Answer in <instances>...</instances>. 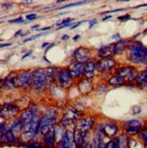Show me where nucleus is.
<instances>
[{"label": "nucleus", "mask_w": 147, "mask_h": 148, "mask_svg": "<svg viewBox=\"0 0 147 148\" xmlns=\"http://www.w3.org/2000/svg\"><path fill=\"white\" fill-rule=\"evenodd\" d=\"M27 148H43V144H41L38 141H31L30 143H28L25 145Z\"/></svg>", "instance_id": "33"}, {"label": "nucleus", "mask_w": 147, "mask_h": 148, "mask_svg": "<svg viewBox=\"0 0 147 148\" xmlns=\"http://www.w3.org/2000/svg\"><path fill=\"white\" fill-rule=\"evenodd\" d=\"M78 90H79V92L83 95H87L89 94L90 92H92V90H93V83L89 80V79H82L79 83H78Z\"/></svg>", "instance_id": "21"}, {"label": "nucleus", "mask_w": 147, "mask_h": 148, "mask_svg": "<svg viewBox=\"0 0 147 148\" xmlns=\"http://www.w3.org/2000/svg\"><path fill=\"white\" fill-rule=\"evenodd\" d=\"M51 28V27H44V28H41V31H46V30H49Z\"/></svg>", "instance_id": "54"}, {"label": "nucleus", "mask_w": 147, "mask_h": 148, "mask_svg": "<svg viewBox=\"0 0 147 148\" xmlns=\"http://www.w3.org/2000/svg\"><path fill=\"white\" fill-rule=\"evenodd\" d=\"M8 128L14 131V133L16 134H19V136H20V134H22V132H23V130L25 128V125L23 124V122L21 121L20 117H19L16 121H13V125L11 126H9Z\"/></svg>", "instance_id": "27"}, {"label": "nucleus", "mask_w": 147, "mask_h": 148, "mask_svg": "<svg viewBox=\"0 0 147 148\" xmlns=\"http://www.w3.org/2000/svg\"><path fill=\"white\" fill-rule=\"evenodd\" d=\"M36 113H37V108L36 105H31L29 107L25 109L22 112L20 115V119L23 122V124L25 125V127L36 117Z\"/></svg>", "instance_id": "11"}, {"label": "nucleus", "mask_w": 147, "mask_h": 148, "mask_svg": "<svg viewBox=\"0 0 147 148\" xmlns=\"http://www.w3.org/2000/svg\"><path fill=\"white\" fill-rule=\"evenodd\" d=\"M96 70V63L94 61H88L84 68V77L86 79H92L94 76V72Z\"/></svg>", "instance_id": "19"}, {"label": "nucleus", "mask_w": 147, "mask_h": 148, "mask_svg": "<svg viewBox=\"0 0 147 148\" xmlns=\"http://www.w3.org/2000/svg\"><path fill=\"white\" fill-rule=\"evenodd\" d=\"M135 82L138 86H147V67L138 74Z\"/></svg>", "instance_id": "29"}, {"label": "nucleus", "mask_w": 147, "mask_h": 148, "mask_svg": "<svg viewBox=\"0 0 147 148\" xmlns=\"http://www.w3.org/2000/svg\"><path fill=\"white\" fill-rule=\"evenodd\" d=\"M117 148H130V137L125 133H121L116 138Z\"/></svg>", "instance_id": "20"}, {"label": "nucleus", "mask_w": 147, "mask_h": 148, "mask_svg": "<svg viewBox=\"0 0 147 148\" xmlns=\"http://www.w3.org/2000/svg\"><path fill=\"white\" fill-rule=\"evenodd\" d=\"M74 139H75V143L77 146V148H81V146L84 144L85 141V136L83 134V133L79 130H75L74 134Z\"/></svg>", "instance_id": "31"}, {"label": "nucleus", "mask_w": 147, "mask_h": 148, "mask_svg": "<svg viewBox=\"0 0 147 148\" xmlns=\"http://www.w3.org/2000/svg\"><path fill=\"white\" fill-rule=\"evenodd\" d=\"M69 36H67V35H65V36H63L62 37H61V39L64 41V40H67V39H69Z\"/></svg>", "instance_id": "49"}, {"label": "nucleus", "mask_w": 147, "mask_h": 148, "mask_svg": "<svg viewBox=\"0 0 147 148\" xmlns=\"http://www.w3.org/2000/svg\"><path fill=\"white\" fill-rule=\"evenodd\" d=\"M138 71L135 66H123L116 71V75L123 77L125 82H133L135 81L138 75Z\"/></svg>", "instance_id": "8"}, {"label": "nucleus", "mask_w": 147, "mask_h": 148, "mask_svg": "<svg viewBox=\"0 0 147 148\" xmlns=\"http://www.w3.org/2000/svg\"><path fill=\"white\" fill-rule=\"evenodd\" d=\"M33 84V71L22 70L18 73V86L27 88Z\"/></svg>", "instance_id": "12"}, {"label": "nucleus", "mask_w": 147, "mask_h": 148, "mask_svg": "<svg viewBox=\"0 0 147 148\" xmlns=\"http://www.w3.org/2000/svg\"><path fill=\"white\" fill-rule=\"evenodd\" d=\"M142 112V108L140 106H133V114H139Z\"/></svg>", "instance_id": "41"}, {"label": "nucleus", "mask_w": 147, "mask_h": 148, "mask_svg": "<svg viewBox=\"0 0 147 148\" xmlns=\"http://www.w3.org/2000/svg\"><path fill=\"white\" fill-rule=\"evenodd\" d=\"M42 144L44 148H56V142L54 136L53 128L49 133L46 134V136H44Z\"/></svg>", "instance_id": "22"}, {"label": "nucleus", "mask_w": 147, "mask_h": 148, "mask_svg": "<svg viewBox=\"0 0 147 148\" xmlns=\"http://www.w3.org/2000/svg\"><path fill=\"white\" fill-rule=\"evenodd\" d=\"M19 113H20V107L14 104H4L0 110V115H1L2 120L14 119Z\"/></svg>", "instance_id": "6"}, {"label": "nucleus", "mask_w": 147, "mask_h": 148, "mask_svg": "<svg viewBox=\"0 0 147 148\" xmlns=\"http://www.w3.org/2000/svg\"><path fill=\"white\" fill-rule=\"evenodd\" d=\"M129 60L139 65L147 63V47L139 41H133L129 44Z\"/></svg>", "instance_id": "1"}, {"label": "nucleus", "mask_w": 147, "mask_h": 148, "mask_svg": "<svg viewBox=\"0 0 147 148\" xmlns=\"http://www.w3.org/2000/svg\"><path fill=\"white\" fill-rule=\"evenodd\" d=\"M40 127H41V116H36L31 123L25 127V130L33 132L36 136L40 133Z\"/></svg>", "instance_id": "24"}, {"label": "nucleus", "mask_w": 147, "mask_h": 148, "mask_svg": "<svg viewBox=\"0 0 147 148\" xmlns=\"http://www.w3.org/2000/svg\"><path fill=\"white\" fill-rule=\"evenodd\" d=\"M22 32H23V30H19V31H17L16 32V35H15V36H23V34H21L22 33Z\"/></svg>", "instance_id": "50"}, {"label": "nucleus", "mask_w": 147, "mask_h": 148, "mask_svg": "<svg viewBox=\"0 0 147 148\" xmlns=\"http://www.w3.org/2000/svg\"><path fill=\"white\" fill-rule=\"evenodd\" d=\"M47 84L50 83L46 69H35L33 71V84H32L33 88L40 92L47 86Z\"/></svg>", "instance_id": "4"}, {"label": "nucleus", "mask_w": 147, "mask_h": 148, "mask_svg": "<svg viewBox=\"0 0 147 148\" xmlns=\"http://www.w3.org/2000/svg\"><path fill=\"white\" fill-rule=\"evenodd\" d=\"M138 139L141 141L145 148H147V126H144V129L138 134Z\"/></svg>", "instance_id": "32"}, {"label": "nucleus", "mask_w": 147, "mask_h": 148, "mask_svg": "<svg viewBox=\"0 0 147 148\" xmlns=\"http://www.w3.org/2000/svg\"><path fill=\"white\" fill-rule=\"evenodd\" d=\"M65 132H66L65 126L60 125L59 123L55 124L53 126V133H54V136H55L56 144H58L60 142V140L62 139V137L64 136V134H65Z\"/></svg>", "instance_id": "26"}, {"label": "nucleus", "mask_w": 147, "mask_h": 148, "mask_svg": "<svg viewBox=\"0 0 147 148\" xmlns=\"http://www.w3.org/2000/svg\"><path fill=\"white\" fill-rule=\"evenodd\" d=\"M116 62L113 58H106L102 59L96 62V70L98 72H106L109 71L113 66H116Z\"/></svg>", "instance_id": "15"}, {"label": "nucleus", "mask_w": 147, "mask_h": 148, "mask_svg": "<svg viewBox=\"0 0 147 148\" xmlns=\"http://www.w3.org/2000/svg\"><path fill=\"white\" fill-rule=\"evenodd\" d=\"M74 58L76 62L82 63V64H86L88 61H90L91 57V51L87 47H80L76 48L74 52Z\"/></svg>", "instance_id": "13"}, {"label": "nucleus", "mask_w": 147, "mask_h": 148, "mask_svg": "<svg viewBox=\"0 0 147 148\" xmlns=\"http://www.w3.org/2000/svg\"><path fill=\"white\" fill-rule=\"evenodd\" d=\"M129 42L127 40H121L118 41L114 44V55H119L121 53H123V51L129 47Z\"/></svg>", "instance_id": "28"}, {"label": "nucleus", "mask_w": 147, "mask_h": 148, "mask_svg": "<svg viewBox=\"0 0 147 148\" xmlns=\"http://www.w3.org/2000/svg\"><path fill=\"white\" fill-rule=\"evenodd\" d=\"M75 20L74 18H66V19H64V20H62L61 22H59V23H57L55 25L56 27H59V25H67V24H70V23H72L73 21Z\"/></svg>", "instance_id": "35"}, {"label": "nucleus", "mask_w": 147, "mask_h": 148, "mask_svg": "<svg viewBox=\"0 0 147 148\" xmlns=\"http://www.w3.org/2000/svg\"><path fill=\"white\" fill-rule=\"evenodd\" d=\"M1 143L3 144H9V145H15L17 144V137L16 134L14 133L12 129H8L6 133L5 134V136L3 138H0Z\"/></svg>", "instance_id": "25"}, {"label": "nucleus", "mask_w": 147, "mask_h": 148, "mask_svg": "<svg viewBox=\"0 0 147 148\" xmlns=\"http://www.w3.org/2000/svg\"><path fill=\"white\" fill-rule=\"evenodd\" d=\"M32 53H33V50H29L27 53H25V55H24V56H22V59H25V57H28V56H30V55H31Z\"/></svg>", "instance_id": "43"}, {"label": "nucleus", "mask_w": 147, "mask_h": 148, "mask_svg": "<svg viewBox=\"0 0 147 148\" xmlns=\"http://www.w3.org/2000/svg\"><path fill=\"white\" fill-rule=\"evenodd\" d=\"M88 3V1H81V2H77V3H74V4H69L66 5H62L60 8H58V9H66V8H73V6H77V5H81L83 4H86Z\"/></svg>", "instance_id": "34"}, {"label": "nucleus", "mask_w": 147, "mask_h": 148, "mask_svg": "<svg viewBox=\"0 0 147 148\" xmlns=\"http://www.w3.org/2000/svg\"><path fill=\"white\" fill-rule=\"evenodd\" d=\"M11 46H12L11 43H9V44H2L1 45V47L3 48V47H11Z\"/></svg>", "instance_id": "47"}, {"label": "nucleus", "mask_w": 147, "mask_h": 148, "mask_svg": "<svg viewBox=\"0 0 147 148\" xmlns=\"http://www.w3.org/2000/svg\"><path fill=\"white\" fill-rule=\"evenodd\" d=\"M79 38H80V35H75V36L73 37V40H74V41H76L77 39H79Z\"/></svg>", "instance_id": "51"}, {"label": "nucleus", "mask_w": 147, "mask_h": 148, "mask_svg": "<svg viewBox=\"0 0 147 148\" xmlns=\"http://www.w3.org/2000/svg\"><path fill=\"white\" fill-rule=\"evenodd\" d=\"M46 34H38V35H36V36H31V37H29V38H27L25 40H24V43H27V42H29V41H32V40H34V39H36V38H38V37H40V36H44Z\"/></svg>", "instance_id": "38"}, {"label": "nucleus", "mask_w": 147, "mask_h": 148, "mask_svg": "<svg viewBox=\"0 0 147 148\" xmlns=\"http://www.w3.org/2000/svg\"><path fill=\"white\" fill-rule=\"evenodd\" d=\"M105 148H117L116 146V140H110L109 142L106 144Z\"/></svg>", "instance_id": "37"}, {"label": "nucleus", "mask_w": 147, "mask_h": 148, "mask_svg": "<svg viewBox=\"0 0 147 148\" xmlns=\"http://www.w3.org/2000/svg\"><path fill=\"white\" fill-rule=\"evenodd\" d=\"M96 23H97V21L95 20V19H94L93 21H90V24H89V28H92V27H93L94 25L95 24H96Z\"/></svg>", "instance_id": "45"}, {"label": "nucleus", "mask_w": 147, "mask_h": 148, "mask_svg": "<svg viewBox=\"0 0 147 148\" xmlns=\"http://www.w3.org/2000/svg\"><path fill=\"white\" fill-rule=\"evenodd\" d=\"M39 25H33V27H31V29L32 30H36V29H39Z\"/></svg>", "instance_id": "48"}, {"label": "nucleus", "mask_w": 147, "mask_h": 148, "mask_svg": "<svg viewBox=\"0 0 147 148\" xmlns=\"http://www.w3.org/2000/svg\"><path fill=\"white\" fill-rule=\"evenodd\" d=\"M113 55H114V45H113V44L102 46L98 49V52H97V56L99 58H101V60L110 58V57Z\"/></svg>", "instance_id": "16"}, {"label": "nucleus", "mask_w": 147, "mask_h": 148, "mask_svg": "<svg viewBox=\"0 0 147 148\" xmlns=\"http://www.w3.org/2000/svg\"><path fill=\"white\" fill-rule=\"evenodd\" d=\"M36 18H37L36 14H28V15L25 16V19H27V20H28V21L35 20V19H36Z\"/></svg>", "instance_id": "39"}, {"label": "nucleus", "mask_w": 147, "mask_h": 148, "mask_svg": "<svg viewBox=\"0 0 147 148\" xmlns=\"http://www.w3.org/2000/svg\"><path fill=\"white\" fill-rule=\"evenodd\" d=\"M4 85L8 90H13L16 88L18 86V73L11 72L9 75H6L4 79Z\"/></svg>", "instance_id": "17"}, {"label": "nucleus", "mask_w": 147, "mask_h": 148, "mask_svg": "<svg viewBox=\"0 0 147 148\" xmlns=\"http://www.w3.org/2000/svg\"><path fill=\"white\" fill-rule=\"evenodd\" d=\"M74 134L75 131L73 129H66L60 142L56 144V148H77L75 143Z\"/></svg>", "instance_id": "9"}, {"label": "nucleus", "mask_w": 147, "mask_h": 148, "mask_svg": "<svg viewBox=\"0 0 147 148\" xmlns=\"http://www.w3.org/2000/svg\"><path fill=\"white\" fill-rule=\"evenodd\" d=\"M35 137H36V134L33 132L25 130L20 136L17 137V145H27L28 143L31 142V141H33Z\"/></svg>", "instance_id": "18"}, {"label": "nucleus", "mask_w": 147, "mask_h": 148, "mask_svg": "<svg viewBox=\"0 0 147 148\" xmlns=\"http://www.w3.org/2000/svg\"><path fill=\"white\" fill-rule=\"evenodd\" d=\"M121 127H122L124 133H125L130 138H133L138 136L140 132L144 129V124L143 121L139 119H132L124 122Z\"/></svg>", "instance_id": "3"}, {"label": "nucleus", "mask_w": 147, "mask_h": 148, "mask_svg": "<svg viewBox=\"0 0 147 148\" xmlns=\"http://www.w3.org/2000/svg\"><path fill=\"white\" fill-rule=\"evenodd\" d=\"M107 91V86L106 85H101L98 89H97V94L98 95H102Z\"/></svg>", "instance_id": "36"}, {"label": "nucleus", "mask_w": 147, "mask_h": 148, "mask_svg": "<svg viewBox=\"0 0 147 148\" xmlns=\"http://www.w3.org/2000/svg\"><path fill=\"white\" fill-rule=\"evenodd\" d=\"M57 115H58V112L55 108H48L41 116L40 134L43 136L52 130L53 126L55 125Z\"/></svg>", "instance_id": "2"}, {"label": "nucleus", "mask_w": 147, "mask_h": 148, "mask_svg": "<svg viewBox=\"0 0 147 148\" xmlns=\"http://www.w3.org/2000/svg\"><path fill=\"white\" fill-rule=\"evenodd\" d=\"M118 20H126V19L130 18V16L129 15H124V16H118Z\"/></svg>", "instance_id": "42"}, {"label": "nucleus", "mask_w": 147, "mask_h": 148, "mask_svg": "<svg viewBox=\"0 0 147 148\" xmlns=\"http://www.w3.org/2000/svg\"><path fill=\"white\" fill-rule=\"evenodd\" d=\"M8 22L12 23V24H19V23H23L24 19H23V17H19V18H16V19H13V20H9Z\"/></svg>", "instance_id": "40"}, {"label": "nucleus", "mask_w": 147, "mask_h": 148, "mask_svg": "<svg viewBox=\"0 0 147 148\" xmlns=\"http://www.w3.org/2000/svg\"><path fill=\"white\" fill-rule=\"evenodd\" d=\"M125 80L117 75H114L112 77H110V79L108 80V84L112 86H122L124 84H125Z\"/></svg>", "instance_id": "30"}, {"label": "nucleus", "mask_w": 147, "mask_h": 148, "mask_svg": "<svg viewBox=\"0 0 147 148\" xmlns=\"http://www.w3.org/2000/svg\"><path fill=\"white\" fill-rule=\"evenodd\" d=\"M46 46H49V43H48V42H46V43H44V44L42 45V48H44V47H46Z\"/></svg>", "instance_id": "53"}, {"label": "nucleus", "mask_w": 147, "mask_h": 148, "mask_svg": "<svg viewBox=\"0 0 147 148\" xmlns=\"http://www.w3.org/2000/svg\"><path fill=\"white\" fill-rule=\"evenodd\" d=\"M100 130L102 131L106 137L113 138L116 136L119 131H120V126L116 123H113V122H107V123L104 124L101 126Z\"/></svg>", "instance_id": "14"}, {"label": "nucleus", "mask_w": 147, "mask_h": 148, "mask_svg": "<svg viewBox=\"0 0 147 148\" xmlns=\"http://www.w3.org/2000/svg\"><path fill=\"white\" fill-rule=\"evenodd\" d=\"M95 124V118L91 115H88V116H84L80 118L77 122L75 123V130H79L83 133L84 136L87 133L90 132V130L94 127Z\"/></svg>", "instance_id": "7"}, {"label": "nucleus", "mask_w": 147, "mask_h": 148, "mask_svg": "<svg viewBox=\"0 0 147 148\" xmlns=\"http://www.w3.org/2000/svg\"><path fill=\"white\" fill-rule=\"evenodd\" d=\"M111 17H112V16H105V17L103 18V21H105V20H107V19H109Z\"/></svg>", "instance_id": "52"}, {"label": "nucleus", "mask_w": 147, "mask_h": 148, "mask_svg": "<svg viewBox=\"0 0 147 148\" xmlns=\"http://www.w3.org/2000/svg\"><path fill=\"white\" fill-rule=\"evenodd\" d=\"M112 38L113 39H120L121 38V36H120V34H116V35H113V36H112Z\"/></svg>", "instance_id": "46"}, {"label": "nucleus", "mask_w": 147, "mask_h": 148, "mask_svg": "<svg viewBox=\"0 0 147 148\" xmlns=\"http://www.w3.org/2000/svg\"><path fill=\"white\" fill-rule=\"evenodd\" d=\"M73 79L74 77L72 75L71 70L69 67H65L61 70V72L58 76V80H59V86L62 88H69L72 86L73 84Z\"/></svg>", "instance_id": "10"}, {"label": "nucleus", "mask_w": 147, "mask_h": 148, "mask_svg": "<svg viewBox=\"0 0 147 148\" xmlns=\"http://www.w3.org/2000/svg\"><path fill=\"white\" fill-rule=\"evenodd\" d=\"M84 22H85V21H80V22H78L77 24H75V25H73V27H71V28H70V29H71V30H74L75 28H76V27H79V25L82 24V23H84Z\"/></svg>", "instance_id": "44"}, {"label": "nucleus", "mask_w": 147, "mask_h": 148, "mask_svg": "<svg viewBox=\"0 0 147 148\" xmlns=\"http://www.w3.org/2000/svg\"><path fill=\"white\" fill-rule=\"evenodd\" d=\"M69 68L71 70V73L74 78H80V77L84 75V68H85L84 64L75 62L72 64L71 66Z\"/></svg>", "instance_id": "23"}, {"label": "nucleus", "mask_w": 147, "mask_h": 148, "mask_svg": "<svg viewBox=\"0 0 147 148\" xmlns=\"http://www.w3.org/2000/svg\"><path fill=\"white\" fill-rule=\"evenodd\" d=\"M78 114H79L78 111L75 108H74L73 106H68L64 111L63 117L59 122V124L64 125L65 127L71 124H75L80 119L78 117Z\"/></svg>", "instance_id": "5"}]
</instances>
